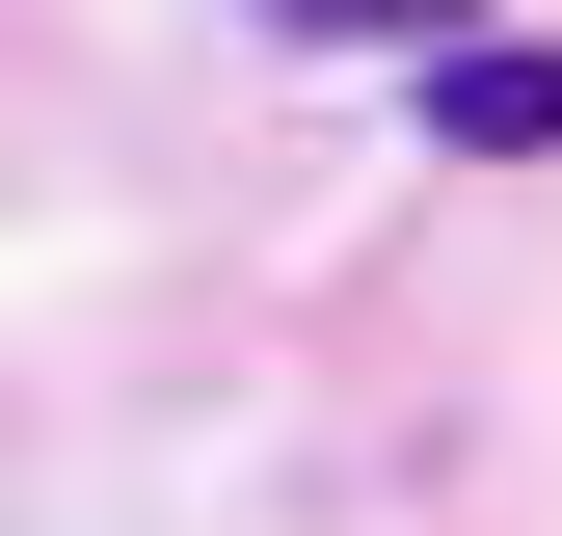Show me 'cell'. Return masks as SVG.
Listing matches in <instances>:
<instances>
[{"label":"cell","instance_id":"1","mask_svg":"<svg viewBox=\"0 0 562 536\" xmlns=\"http://www.w3.org/2000/svg\"><path fill=\"white\" fill-rule=\"evenodd\" d=\"M429 161H562V54L536 27H456L429 54Z\"/></svg>","mask_w":562,"mask_h":536},{"label":"cell","instance_id":"2","mask_svg":"<svg viewBox=\"0 0 562 536\" xmlns=\"http://www.w3.org/2000/svg\"><path fill=\"white\" fill-rule=\"evenodd\" d=\"M268 27H322V54H456L482 0H268Z\"/></svg>","mask_w":562,"mask_h":536}]
</instances>
